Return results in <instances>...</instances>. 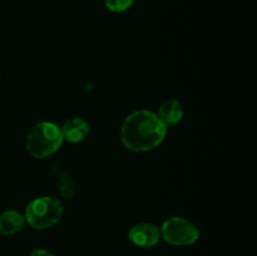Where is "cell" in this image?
Segmentation results:
<instances>
[{"label": "cell", "mask_w": 257, "mask_h": 256, "mask_svg": "<svg viewBox=\"0 0 257 256\" xmlns=\"http://www.w3.org/2000/svg\"><path fill=\"white\" fill-rule=\"evenodd\" d=\"M166 136V127L150 110H137L128 115L120 128V140L131 151L145 152L157 147Z\"/></svg>", "instance_id": "obj_1"}, {"label": "cell", "mask_w": 257, "mask_h": 256, "mask_svg": "<svg viewBox=\"0 0 257 256\" xmlns=\"http://www.w3.org/2000/svg\"><path fill=\"white\" fill-rule=\"evenodd\" d=\"M62 132L50 122L34 125L27 137V148L35 158H45L54 153L62 145Z\"/></svg>", "instance_id": "obj_2"}, {"label": "cell", "mask_w": 257, "mask_h": 256, "mask_svg": "<svg viewBox=\"0 0 257 256\" xmlns=\"http://www.w3.org/2000/svg\"><path fill=\"white\" fill-rule=\"evenodd\" d=\"M63 213V206L53 197H38L25 210V218L32 227L43 230L58 222Z\"/></svg>", "instance_id": "obj_3"}, {"label": "cell", "mask_w": 257, "mask_h": 256, "mask_svg": "<svg viewBox=\"0 0 257 256\" xmlns=\"http://www.w3.org/2000/svg\"><path fill=\"white\" fill-rule=\"evenodd\" d=\"M198 235L197 227L182 217H171L162 226L163 238L171 245H191L197 241Z\"/></svg>", "instance_id": "obj_4"}, {"label": "cell", "mask_w": 257, "mask_h": 256, "mask_svg": "<svg viewBox=\"0 0 257 256\" xmlns=\"http://www.w3.org/2000/svg\"><path fill=\"white\" fill-rule=\"evenodd\" d=\"M130 240L140 247L155 246L160 240L161 232L157 226L152 223H138L130 231Z\"/></svg>", "instance_id": "obj_5"}, {"label": "cell", "mask_w": 257, "mask_h": 256, "mask_svg": "<svg viewBox=\"0 0 257 256\" xmlns=\"http://www.w3.org/2000/svg\"><path fill=\"white\" fill-rule=\"evenodd\" d=\"M60 132H62L63 140L77 143L87 137L89 133V124L82 118H72L63 124Z\"/></svg>", "instance_id": "obj_6"}, {"label": "cell", "mask_w": 257, "mask_h": 256, "mask_svg": "<svg viewBox=\"0 0 257 256\" xmlns=\"http://www.w3.org/2000/svg\"><path fill=\"white\" fill-rule=\"evenodd\" d=\"M183 114L182 105L178 100L176 99H168L163 102V104L160 108V115L158 118L161 122L165 124V127H171V125L177 124L181 120Z\"/></svg>", "instance_id": "obj_7"}, {"label": "cell", "mask_w": 257, "mask_h": 256, "mask_svg": "<svg viewBox=\"0 0 257 256\" xmlns=\"http://www.w3.org/2000/svg\"><path fill=\"white\" fill-rule=\"evenodd\" d=\"M25 218L17 211H5L0 215V233L13 235L19 232L24 226Z\"/></svg>", "instance_id": "obj_8"}, {"label": "cell", "mask_w": 257, "mask_h": 256, "mask_svg": "<svg viewBox=\"0 0 257 256\" xmlns=\"http://www.w3.org/2000/svg\"><path fill=\"white\" fill-rule=\"evenodd\" d=\"M58 188H59L60 195L64 198H70L74 195V185L69 173L63 172L58 178Z\"/></svg>", "instance_id": "obj_9"}, {"label": "cell", "mask_w": 257, "mask_h": 256, "mask_svg": "<svg viewBox=\"0 0 257 256\" xmlns=\"http://www.w3.org/2000/svg\"><path fill=\"white\" fill-rule=\"evenodd\" d=\"M135 0H104V4L110 12L120 13L130 9L133 5Z\"/></svg>", "instance_id": "obj_10"}, {"label": "cell", "mask_w": 257, "mask_h": 256, "mask_svg": "<svg viewBox=\"0 0 257 256\" xmlns=\"http://www.w3.org/2000/svg\"><path fill=\"white\" fill-rule=\"evenodd\" d=\"M29 256H53V255L50 252H48V251L40 250V248H38V250L33 251V252L30 253Z\"/></svg>", "instance_id": "obj_11"}]
</instances>
